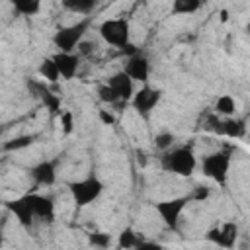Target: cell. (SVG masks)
Segmentation results:
<instances>
[{
  "label": "cell",
  "mask_w": 250,
  "mask_h": 250,
  "mask_svg": "<svg viewBox=\"0 0 250 250\" xmlns=\"http://www.w3.org/2000/svg\"><path fill=\"white\" fill-rule=\"evenodd\" d=\"M96 94H98V98H100L104 104H115V102H119V96L115 94V90H113L109 84H100V86L96 88Z\"/></svg>",
  "instance_id": "obj_25"
},
{
  "label": "cell",
  "mask_w": 250,
  "mask_h": 250,
  "mask_svg": "<svg viewBox=\"0 0 250 250\" xmlns=\"http://www.w3.org/2000/svg\"><path fill=\"white\" fill-rule=\"evenodd\" d=\"M160 100H162V90H160V88H152V86H148V82H146V84H143V86L133 94L131 105H133V109H135L143 119H148L150 113H152V109L160 104Z\"/></svg>",
  "instance_id": "obj_7"
},
{
  "label": "cell",
  "mask_w": 250,
  "mask_h": 250,
  "mask_svg": "<svg viewBox=\"0 0 250 250\" xmlns=\"http://www.w3.org/2000/svg\"><path fill=\"white\" fill-rule=\"evenodd\" d=\"M191 203V195H178V197H170V199H162V201H154L152 207L154 211L158 213V217L162 219V223L172 229V230H178V223H180V217L184 213V209Z\"/></svg>",
  "instance_id": "obj_6"
},
{
  "label": "cell",
  "mask_w": 250,
  "mask_h": 250,
  "mask_svg": "<svg viewBox=\"0 0 250 250\" xmlns=\"http://www.w3.org/2000/svg\"><path fill=\"white\" fill-rule=\"evenodd\" d=\"M61 4H62L64 10H68V12H72V14L90 16V14L98 8L100 0H61Z\"/></svg>",
  "instance_id": "obj_17"
},
{
  "label": "cell",
  "mask_w": 250,
  "mask_h": 250,
  "mask_svg": "<svg viewBox=\"0 0 250 250\" xmlns=\"http://www.w3.org/2000/svg\"><path fill=\"white\" fill-rule=\"evenodd\" d=\"M33 197V209H35V217L53 223L55 219V199L51 195H43V193H31Z\"/></svg>",
  "instance_id": "obj_15"
},
{
  "label": "cell",
  "mask_w": 250,
  "mask_h": 250,
  "mask_svg": "<svg viewBox=\"0 0 250 250\" xmlns=\"http://www.w3.org/2000/svg\"><path fill=\"white\" fill-rule=\"evenodd\" d=\"M92 25V18L86 16L70 25H62L53 33V45L57 47V51H64V53H74L78 43L86 37L88 29Z\"/></svg>",
  "instance_id": "obj_2"
},
{
  "label": "cell",
  "mask_w": 250,
  "mask_h": 250,
  "mask_svg": "<svg viewBox=\"0 0 250 250\" xmlns=\"http://www.w3.org/2000/svg\"><path fill=\"white\" fill-rule=\"evenodd\" d=\"M66 188H68V191H70V197H72L74 205H76L78 209H82V207H88L90 203H94V201L102 195V191H104V182H102L98 176L90 174V176H86V178H82V180L66 182Z\"/></svg>",
  "instance_id": "obj_3"
},
{
  "label": "cell",
  "mask_w": 250,
  "mask_h": 250,
  "mask_svg": "<svg viewBox=\"0 0 250 250\" xmlns=\"http://www.w3.org/2000/svg\"><path fill=\"white\" fill-rule=\"evenodd\" d=\"M221 20H223V21H227V10H223V12H221Z\"/></svg>",
  "instance_id": "obj_31"
},
{
  "label": "cell",
  "mask_w": 250,
  "mask_h": 250,
  "mask_svg": "<svg viewBox=\"0 0 250 250\" xmlns=\"http://www.w3.org/2000/svg\"><path fill=\"white\" fill-rule=\"evenodd\" d=\"M27 86H29V90L33 92V96H37V98L41 100V104H43L51 113L61 111V98H59L57 94H53L45 84H39V82H35V80H27Z\"/></svg>",
  "instance_id": "obj_14"
},
{
  "label": "cell",
  "mask_w": 250,
  "mask_h": 250,
  "mask_svg": "<svg viewBox=\"0 0 250 250\" xmlns=\"http://www.w3.org/2000/svg\"><path fill=\"white\" fill-rule=\"evenodd\" d=\"M213 109H215L217 115L230 117V115H234V111H236V102H234V98H232L230 94H223V96H219V98L215 100Z\"/></svg>",
  "instance_id": "obj_19"
},
{
  "label": "cell",
  "mask_w": 250,
  "mask_h": 250,
  "mask_svg": "<svg viewBox=\"0 0 250 250\" xmlns=\"http://www.w3.org/2000/svg\"><path fill=\"white\" fill-rule=\"evenodd\" d=\"M61 125H62V133L64 135H70L72 129H74V119H72V113L66 109V111H61Z\"/></svg>",
  "instance_id": "obj_27"
},
{
  "label": "cell",
  "mask_w": 250,
  "mask_h": 250,
  "mask_svg": "<svg viewBox=\"0 0 250 250\" xmlns=\"http://www.w3.org/2000/svg\"><path fill=\"white\" fill-rule=\"evenodd\" d=\"M229 170H230V150H215L201 160V172L209 180H213L219 186H227L229 180Z\"/></svg>",
  "instance_id": "obj_5"
},
{
  "label": "cell",
  "mask_w": 250,
  "mask_h": 250,
  "mask_svg": "<svg viewBox=\"0 0 250 250\" xmlns=\"http://www.w3.org/2000/svg\"><path fill=\"white\" fill-rule=\"evenodd\" d=\"M137 162H139L141 166H146V154H145L143 150H137Z\"/></svg>",
  "instance_id": "obj_30"
},
{
  "label": "cell",
  "mask_w": 250,
  "mask_h": 250,
  "mask_svg": "<svg viewBox=\"0 0 250 250\" xmlns=\"http://www.w3.org/2000/svg\"><path fill=\"white\" fill-rule=\"evenodd\" d=\"M29 176L37 186H53L57 182V160H41L29 168Z\"/></svg>",
  "instance_id": "obj_13"
},
{
  "label": "cell",
  "mask_w": 250,
  "mask_h": 250,
  "mask_svg": "<svg viewBox=\"0 0 250 250\" xmlns=\"http://www.w3.org/2000/svg\"><path fill=\"white\" fill-rule=\"evenodd\" d=\"M174 143H176V135L170 131H160L154 135V146L158 150H168L170 146H174Z\"/></svg>",
  "instance_id": "obj_24"
},
{
  "label": "cell",
  "mask_w": 250,
  "mask_h": 250,
  "mask_svg": "<svg viewBox=\"0 0 250 250\" xmlns=\"http://www.w3.org/2000/svg\"><path fill=\"white\" fill-rule=\"evenodd\" d=\"M205 238L217 246H223V248H232L236 238H238V227L236 223H223L221 227H213L207 230Z\"/></svg>",
  "instance_id": "obj_10"
},
{
  "label": "cell",
  "mask_w": 250,
  "mask_h": 250,
  "mask_svg": "<svg viewBox=\"0 0 250 250\" xmlns=\"http://www.w3.org/2000/svg\"><path fill=\"white\" fill-rule=\"evenodd\" d=\"M197 166V158L195 152L189 145H182V146H170L168 150H162L160 156V168L168 174H176L182 178H188L193 174Z\"/></svg>",
  "instance_id": "obj_1"
},
{
  "label": "cell",
  "mask_w": 250,
  "mask_h": 250,
  "mask_svg": "<svg viewBox=\"0 0 250 250\" xmlns=\"http://www.w3.org/2000/svg\"><path fill=\"white\" fill-rule=\"evenodd\" d=\"M123 70L133 78V82H141V84H146L148 82V76H150V62L148 59L143 55V53H133L127 57V62L123 66Z\"/></svg>",
  "instance_id": "obj_9"
},
{
  "label": "cell",
  "mask_w": 250,
  "mask_h": 250,
  "mask_svg": "<svg viewBox=\"0 0 250 250\" xmlns=\"http://www.w3.org/2000/svg\"><path fill=\"white\" fill-rule=\"evenodd\" d=\"M105 84H109L115 90V94L119 96V102H131V98L135 94V82L125 70H119V72L111 74L105 80Z\"/></svg>",
  "instance_id": "obj_12"
},
{
  "label": "cell",
  "mask_w": 250,
  "mask_h": 250,
  "mask_svg": "<svg viewBox=\"0 0 250 250\" xmlns=\"http://www.w3.org/2000/svg\"><path fill=\"white\" fill-rule=\"evenodd\" d=\"M88 244L98 246V248H107L111 244V236L105 232H90L88 234Z\"/></svg>",
  "instance_id": "obj_26"
},
{
  "label": "cell",
  "mask_w": 250,
  "mask_h": 250,
  "mask_svg": "<svg viewBox=\"0 0 250 250\" xmlns=\"http://www.w3.org/2000/svg\"><path fill=\"white\" fill-rule=\"evenodd\" d=\"M201 0H172V14L174 16H186V14H195L201 8Z\"/></svg>",
  "instance_id": "obj_21"
},
{
  "label": "cell",
  "mask_w": 250,
  "mask_h": 250,
  "mask_svg": "<svg viewBox=\"0 0 250 250\" xmlns=\"http://www.w3.org/2000/svg\"><path fill=\"white\" fill-rule=\"evenodd\" d=\"M207 2H209V0H201V4H207Z\"/></svg>",
  "instance_id": "obj_33"
},
{
  "label": "cell",
  "mask_w": 250,
  "mask_h": 250,
  "mask_svg": "<svg viewBox=\"0 0 250 250\" xmlns=\"http://www.w3.org/2000/svg\"><path fill=\"white\" fill-rule=\"evenodd\" d=\"M143 236H139V232H135L131 227H125L121 232H119V238H117V246L119 248H139Z\"/></svg>",
  "instance_id": "obj_23"
},
{
  "label": "cell",
  "mask_w": 250,
  "mask_h": 250,
  "mask_svg": "<svg viewBox=\"0 0 250 250\" xmlns=\"http://www.w3.org/2000/svg\"><path fill=\"white\" fill-rule=\"evenodd\" d=\"M244 133H246V121L244 119H234L232 115L221 119L219 135L229 137V139H240V137H244Z\"/></svg>",
  "instance_id": "obj_16"
},
{
  "label": "cell",
  "mask_w": 250,
  "mask_h": 250,
  "mask_svg": "<svg viewBox=\"0 0 250 250\" xmlns=\"http://www.w3.org/2000/svg\"><path fill=\"white\" fill-rule=\"evenodd\" d=\"M10 4L16 14L25 16V18L37 16L41 10V0H10Z\"/></svg>",
  "instance_id": "obj_18"
},
{
  "label": "cell",
  "mask_w": 250,
  "mask_h": 250,
  "mask_svg": "<svg viewBox=\"0 0 250 250\" xmlns=\"http://www.w3.org/2000/svg\"><path fill=\"white\" fill-rule=\"evenodd\" d=\"M2 133H4V127H0V137H2Z\"/></svg>",
  "instance_id": "obj_32"
},
{
  "label": "cell",
  "mask_w": 250,
  "mask_h": 250,
  "mask_svg": "<svg viewBox=\"0 0 250 250\" xmlns=\"http://www.w3.org/2000/svg\"><path fill=\"white\" fill-rule=\"evenodd\" d=\"M35 141H37V135H21V137H16V139L6 141L0 148L6 150V152H14V150H21L25 146H31Z\"/></svg>",
  "instance_id": "obj_22"
},
{
  "label": "cell",
  "mask_w": 250,
  "mask_h": 250,
  "mask_svg": "<svg viewBox=\"0 0 250 250\" xmlns=\"http://www.w3.org/2000/svg\"><path fill=\"white\" fill-rule=\"evenodd\" d=\"M4 207L16 217V221H18L25 230L31 229L33 219H35V209H33V197H31V193H25V195H20V197H16V199L4 201Z\"/></svg>",
  "instance_id": "obj_8"
},
{
  "label": "cell",
  "mask_w": 250,
  "mask_h": 250,
  "mask_svg": "<svg viewBox=\"0 0 250 250\" xmlns=\"http://www.w3.org/2000/svg\"><path fill=\"white\" fill-rule=\"evenodd\" d=\"M100 37L104 39V43L123 49L125 45L131 43V23L127 18H109L104 20L98 27Z\"/></svg>",
  "instance_id": "obj_4"
},
{
  "label": "cell",
  "mask_w": 250,
  "mask_h": 250,
  "mask_svg": "<svg viewBox=\"0 0 250 250\" xmlns=\"http://www.w3.org/2000/svg\"><path fill=\"white\" fill-rule=\"evenodd\" d=\"M100 119H102V123H105V125H113V123H115V117H113L111 113H107V109H100Z\"/></svg>",
  "instance_id": "obj_29"
},
{
  "label": "cell",
  "mask_w": 250,
  "mask_h": 250,
  "mask_svg": "<svg viewBox=\"0 0 250 250\" xmlns=\"http://www.w3.org/2000/svg\"><path fill=\"white\" fill-rule=\"evenodd\" d=\"M0 150H2V148H0Z\"/></svg>",
  "instance_id": "obj_34"
},
{
  "label": "cell",
  "mask_w": 250,
  "mask_h": 250,
  "mask_svg": "<svg viewBox=\"0 0 250 250\" xmlns=\"http://www.w3.org/2000/svg\"><path fill=\"white\" fill-rule=\"evenodd\" d=\"M209 188H205V186H197V188H193V191L189 193L191 195V201H203V199H207L209 197Z\"/></svg>",
  "instance_id": "obj_28"
},
{
  "label": "cell",
  "mask_w": 250,
  "mask_h": 250,
  "mask_svg": "<svg viewBox=\"0 0 250 250\" xmlns=\"http://www.w3.org/2000/svg\"><path fill=\"white\" fill-rule=\"evenodd\" d=\"M39 76L45 78V80L51 82V84H57V82L61 80L59 68H57V64H55V61H53L51 57H45V59L41 61V64H39Z\"/></svg>",
  "instance_id": "obj_20"
},
{
  "label": "cell",
  "mask_w": 250,
  "mask_h": 250,
  "mask_svg": "<svg viewBox=\"0 0 250 250\" xmlns=\"http://www.w3.org/2000/svg\"><path fill=\"white\" fill-rule=\"evenodd\" d=\"M51 59L55 61L59 74L62 80H72L78 72V64H80V57L76 53H64V51H57L55 55H51Z\"/></svg>",
  "instance_id": "obj_11"
}]
</instances>
